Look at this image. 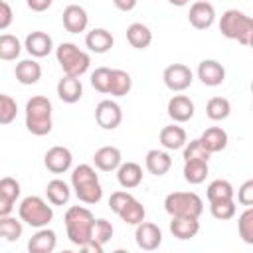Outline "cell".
Here are the masks:
<instances>
[{
  "mask_svg": "<svg viewBox=\"0 0 253 253\" xmlns=\"http://www.w3.org/2000/svg\"><path fill=\"white\" fill-rule=\"evenodd\" d=\"M71 186L75 190V196L83 204H99L103 198V188L99 184V176L93 166L89 164H79L71 172Z\"/></svg>",
  "mask_w": 253,
  "mask_h": 253,
  "instance_id": "1",
  "label": "cell"
},
{
  "mask_svg": "<svg viewBox=\"0 0 253 253\" xmlns=\"http://www.w3.org/2000/svg\"><path fill=\"white\" fill-rule=\"evenodd\" d=\"M51 101L43 95H36L26 103V128L36 136L51 132Z\"/></svg>",
  "mask_w": 253,
  "mask_h": 253,
  "instance_id": "2",
  "label": "cell"
},
{
  "mask_svg": "<svg viewBox=\"0 0 253 253\" xmlns=\"http://www.w3.org/2000/svg\"><path fill=\"white\" fill-rule=\"evenodd\" d=\"M93 213L83 208V206H71L65 215H63V221H65V231H67V237L73 245H77L79 249L91 241V225H93Z\"/></svg>",
  "mask_w": 253,
  "mask_h": 253,
  "instance_id": "3",
  "label": "cell"
},
{
  "mask_svg": "<svg viewBox=\"0 0 253 253\" xmlns=\"http://www.w3.org/2000/svg\"><path fill=\"white\" fill-rule=\"evenodd\" d=\"M219 32L227 40H237L241 45H251L253 20L241 10H225L219 18Z\"/></svg>",
  "mask_w": 253,
  "mask_h": 253,
  "instance_id": "4",
  "label": "cell"
},
{
  "mask_svg": "<svg viewBox=\"0 0 253 253\" xmlns=\"http://www.w3.org/2000/svg\"><path fill=\"white\" fill-rule=\"evenodd\" d=\"M55 57L57 63L61 65L65 75H73V77H81L89 65H91V57L87 51L79 49L75 43L71 42H63L55 47Z\"/></svg>",
  "mask_w": 253,
  "mask_h": 253,
  "instance_id": "5",
  "label": "cell"
},
{
  "mask_svg": "<svg viewBox=\"0 0 253 253\" xmlns=\"http://www.w3.org/2000/svg\"><path fill=\"white\" fill-rule=\"evenodd\" d=\"M164 210L172 217H200L204 211V202L196 192H172L164 198Z\"/></svg>",
  "mask_w": 253,
  "mask_h": 253,
  "instance_id": "6",
  "label": "cell"
},
{
  "mask_svg": "<svg viewBox=\"0 0 253 253\" xmlns=\"http://www.w3.org/2000/svg\"><path fill=\"white\" fill-rule=\"evenodd\" d=\"M18 213H20V219L32 227H45L51 217H53V210L51 206H47V202L40 196H28L20 202V208H18Z\"/></svg>",
  "mask_w": 253,
  "mask_h": 253,
  "instance_id": "7",
  "label": "cell"
},
{
  "mask_svg": "<svg viewBox=\"0 0 253 253\" xmlns=\"http://www.w3.org/2000/svg\"><path fill=\"white\" fill-rule=\"evenodd\" d=\"M162 79H164V85L170 89V91H184L192 85L194 81V73L188 65L184 63H172L164 69L162 73Z\"/></svg>",
  "mask_w": 253,
  "mask_h": 253,
  "instance_id": "8",
  "label": "cell"
},
{
  "mask_svg": "<svg viewBox=\"0 0 253 253\" xmlns=\"http://www.w3.org/2000/svg\"><path fill=\"white\" fill-rule=\"evenodd\" d=\"M95 121H97V125H99L101 128L113 130V128H117V126L121 125V121H123V111H121V107H119L115 101L105 99V101H101V103L95 107Z\"/></svg>",
  "mask_w": 253,
  "mask_h": 253,
  "instance_id": "9",
  "label": "cell"
},
{
  "mask_svg": "<svg viewBox=\"0 0 253 253\" xmlns=\"http://www.w3.org/2000/svg\"><path fill=\"white\" fill-rule=\"evenodd\" d=\"M134 239H136V245H138L142 251H154V249H158L160 243H162V229H160L156 223L140 221V223L136 225Z\"/></svg>",
  "mask_w": 253,
  "mask_h": 253,
  "instance_id": "10",
  "label": "cell"
},
{
  "mask_svg": "<svg viewBox=\"0 0 253 253\" xmlns=\"http://www.w3.org/2000/svg\"><path fill=\"white\" fill-rule=\"evenodd\" d=\"M215 20V10L208 0H196L190 6L188 12V22L196 28V30H208Z\"/></svg>",
  "mask_w": 253,
  "mask_h": 253,
  "instance_id": "11",
  "label": "cell"
},
{
  "mask_svg": "<svg viewBox=\"0 0 253 253\" xmlns=\"http://www.w3.org/2000/svg\"><path fill=\"white\" fill-rule=\"evenodd\" d=\"M71 162H73V156H71V150L65 148V146H51L45 156H43V164L49 172L53 174H63L71 168Z\"/></svg>",
  "mask_w": 253,
  "mask_h": 253,
  "instance_id": "12",
  "label": "cell"
},
{
  "mask_svg": "<svg viewBox=\"0 0 253 253\" xmlns=\"http://www.w3.org/2000/svg\"><path fill=\"white\" fill-rule=\"evenodd\" d=\"M198 77L208 87H217L225 81V67L215 59H204L198 65Z\"/></svg>",
  "mask_w": 253,
  "mask_h": 253,
  "instance_id": "13",
  "label": "cell"
},
{
  "mask_svg": "<svg viewBox=\"0 0 253 253\" xmlns=\"http://www.w3.org/2000/svg\"><path fill=\"white\" fill-rule=\"evenodd\" d=\"M63 28L69 32V34H79V32H85L87 24H89V16L85 12V8H81L79 4H69L65 10H63Z\"/></svg>",
  "mask_w": 253,
  "mask_h": 253,
  "instance_id": "14",
  "label": "cell"
},
{
  "mask_svg": "<svg viewBox=\"0 0 253 253\" xmlns=\"http://www.w3.org/2000/svg\"><path fill=\"white\" fill-rule=\"evenodd\" d=\"M194 113H196L194 101L186 95H174L168 101V117L174 123H186L194 117Z\"/></svg>",
  "mask_w": 253,
  "mask_h": 253,
  "instance_id": "15",
  "label": "cell"
},
{
  "mask_svg": "<svg viewBox=\"0 0 253 253\" xmlns=\"http://www.w3.org/2000/svg\"><path fill=\"white\" fill-rule=\"evenodd\" d=\"M24 47L32 57H45L51 53L53 42H51V36L45 32H32L26 36Z\"/></svg>",
  "mask_w": 253,
  "mask_h": 253,
  "instance_id": "16",
  "label": "cell"
},
{
  "mask_svg": "<svg viewBox=\"0 0 253 253\" xmlns=\"http://www.w3.org/2000/svg\"><path fill=\"white\" fill-rule=\"evenodd\" d=\"M57 245V235L53 229L40 227L28 241V251L30 253H51Z\"/></svg>",
  "mask_w": 253,
  "mask_h": 253,
  "instance_id": "17",
  "label": "cell"
},
{
  "mask_svg": "<svg viewBox=\"0 0 253 253\" xmlns=\"http://www.w3.org/2000/svg\"><path fill=\"white\" fill-rule=\"evenodd\" d=\"M57 97L63 101V103H77L81 97H83V85L79 81V77H73V75H63L59 81H57Z\"/></svg>",
  "mask_w": 253,
  "mask_h": 253,
  "instance_id": "18",
  "label": "cell"
},
{
  "mask_svg": "<svg viewBox=\"0 0 253 253\" xmlns=\"http://www.w3.org/2000/svg\"><path fill=\"white\" fill-rule=\"evenodd\" d=\"M93 162L99 170L103 172H113L119 168V164L123 162V154L117 146H101L95 154H93Z\"/></svg>",
  "mask_w": 253,
  "mask_h": 253,
  "instance_id": "19",
  "label": "cell"
},
{
  "mask_svg": "<svg viewBox=\"0 0 253 253\" xmlns=\"http://www.w3.org/2000/svg\"><path fill=\"white\" fill-rule=\"evenodd\" d=\"M170 231H172V235H174L176 239L186 241V239H192V237L198 235V231H200V221H198V217L176 215V217H172V221H170Z\"/></svg>",
  "mask_w": 253,
  "mask_h": 253,
  "instance_id": "20",
  "label": "cell"
},
{
  "mask_svg": "<svg viewBox=\"0 0 253 253\" xmlns=\"http://www.w3.org/2000/svg\"><path fill=\"white\" fill-rule=\"evenodd\" d=\"M115 43V38L105 28H95L85 36V45L95 53H107Z\"/></svg>",
  "mask_w": 253,
  "mask_h": 253,
  "instance_id": "21",
  "label": "cell"
},
{
  "mask_svg": "<svg viewBox=\"0 0 253 253\" xmlns=\"http://www.w3.org/2000/svg\"><path fill=\"white\" fill-rule=\"evenodd\" d=\"M117 180L125 190H132L142 182V168L136 162H121L117 168Z\"/></svg>",
  "mask_w": 253,
  "mask_h": 253,
  "instance_id": "22",
  "label": "cell"
},
{
  "mask_svg": "<svg viewBox=\"0 0 253 253\" xmlns=\"http://www.w3.org/2000/svg\"><path fill=\"white\" fill-rule=\"evenodd\" d=\"M144 164H146V170L154 176H164L170 168H172V158L168 152L164 150H158V148H152L146 152V158H144Z\"/></svg>",
  "mask_w": 253,
  "mask_h": 253,
  "instance_id": "23",
  "label": "cell"
},
{
  "mask_svg": "<svg viewBox=\"0 0 253 253\" xmlns=\"http://www.w3.org/2000/svg\"><path fill=\"white\" fill-rule=\"evenodd\" d=\"M200 142L204 144V148L213 154V152H221L227 146V132L221 126H210L202 132Z\"/></svg>",
  "mask_w": 253,
  "mask_h": 253,
  "instance_id": "24",
  "label": "cell"
},
{
  "mask_svg": "<svg viewBox=\"0 0 253 253\" xmlns=\"http://www.w3.org/2000/svg\"><path fill=\"white\" fill-rule=\"evenodd\" d=\"M14 75L22 85H34L42 79V65L36 59H22L16 65Z\"/></svg>",
  "mask_w": 253,
  "mask_h": 253,
  "instance_id": "25",
  "label": "cell"
},
{
  "mask_svg": "<svg viewBox=\"0 0 253 253\" xmlns=\"http://www.w3.org/2000/svg\"><path fill=\"white\" fill-rule=\"evenodd\" d=\"M188 142V134L178 125H168L160 130V144L166 150H178Z\"/></svg>",
  "mask_w": 253,
  "mask_h": 253,
  "instance_id": "26",
  "label": "cell"
},
{
  "mask_svg": "<svg viewBox=\"0 0 253 253\" xmlns=\"http://www.w3.org/2000/svg\"><path fill=\"white\" fill-rule=\"evenodd\" d=\"M126 40L132 47L136 49H146L150 43H152V32L148 26L140 24V22H134L126 28Z\"/></svg>",
  "mask_w": 253,
  "mask_h": 253,
  "instance_id": "27",
  "label": "cell"
},
{
  "mask_svg": "<svg viewBox=\"0 0 253 253\" xmlns=\"http://www.w3.org/2000/svg\"><path fill=\"white\" fill-rule=\"evenodd\" d=\"M132 89V79L125 69H111V85L109 93L113 97H125Z\"/></svg>",
  "mask_w": 253,
  "mask_h": 253,
  "instance_id": "28",
  "label": "cell"
},
{
  "mask_svg": "<svg viewBox=\"0 0 253 253\" xmlns=\"http://www.w3.org/2000/svg\"><path fill=\"white\" fill-rule=\"evenodd\" d=\"M117 215H119L125 223H128V225H138L140 221H144L146 210H144V206H142L138 200L130 198V200L121 208V211H119Z\"/></svg>",
  "mask_w": 253,
  "mask_h": 253,
  "instance_id": "29",
  "label": "cell"
},
{
  "mask_svg": "<svg viewBox=\"0 0 253 253\" xmlns=\"http://www.w3.org/2000/svg\"><path fill=\"white\" fill-rule=\"evenodd\" d=\"M45 196H47L49 204H53V206H63V204L69 202L71 190H69V186H67L63 180H57V178H55V180L47 182V186H45Z\"/></svg>",
  "mask_w": 253,
  "mask_h": 253,
  "instance_id": "30",
  "label": "cell"
},
{
  "mask_svg": "<svg viewBox=\"0 0 253 253\" xmlns=\"http://www.w3.org/2000/svg\"><path fill=\"white\" fill-rule=\"evenodd\" d=\"M210 174L208 162L204 160H188L184 162V180L190 184H202Z\"/></svg>",
  "mask_w": 253,
  "mask_h": 253,
  "instance_id": "31",
  "label": "cell"
},
{
  "mask_svg": "<svg viewBox=\"0 0 253 253\" xmlns=\"http://www.w3.org/2000/svg\"><path fill=\"white\" fill-rule=\"evenodd\" d=\"M233 186L227 182V180H213L210 186H208V202H221V200H233Z\"/></svg>",
  "mask_w": 253,
  "mask_h": 253,
  "instance_id": "32",
  "label": "cell"
},
{
  "mask_svg": "<svg viewBox=\"0 0 253 253\" xmlns=\"http://www.w3.org/2000/svg\"><path fill=\"white\" fill-rule=\"evenodd\" d=\"M231 113V103L225 97H211L206 105V115L211 121H223Z\"/></svg>",
  "mask_w": 253,
  "mask_h": 253,
  "instance_id": "33",
  "label": "cell"
},
{
  "mask_svg": "<svg viewBox=\"0 0 253 253\" xmlns=\"http://www.w3.org/2000/svg\"><path fill=\"white\" fill-rule=\"evenodd\" d=\"M22 51V43L12 34H0V59L14 61Z\"/></svg>",
  "mask_w": 253,
  "mask_h": 253,
  "instance_id": "34",
  "label": "cell"
},
{
  "mask_svg": "<svg viewBox=\"0 0 253 253\" xmlns=\"http://www.w3.org/2000/svg\"><path fill=\"white\" fill-rule=\"evenodd\" d=\"M22 219H16L12 215L0 217V237L6 241H18L22 237Z\"/></svg>",
  "mask_w": 253,
  "mask_h": 253,
  "instance_id": "35",
  "label": "cell"
},
{
  "mask_svg": "<svg viewBox=\"0 0 253 253\" xmlns=\"http://www.w3.org/2000/svg\"><path fill=\"white\" fill-rule=\"evenodd\" d=\"M113 223L107 221L105 217H99V219H93V225H91V241L99 243L105 247L107 241H111L113 237Z\"/></svg>",
  "mask_w": 253,
  "mask_h": 253,
  "instance_id": "36",
  "label": "cell"
},
{
  "mask_svg": "<svg viewBox=\"0 0 253 253\" xmlns=\"http://www.w3.org/2000/svg\"><path fill=\"white\" fill-rule=\"evenodd\" d=\"M237 229H239V237L247 245H253V208L251 206H247V210L239 215Z\"/></svg>",
  "mask_w": 253,
  "mask_h": 253,
  "instance_id": "37",
  "label": "cell"
},
{
  "mask_svg": "<svg viewBox=\"0 0 253 253\" xmlns=\"http://www.w3.org/2000/svg\"><path fill=\"white\" fill-rule=\"evenodd\" d=\"M210 211L215 219L227 221L235 215V202L233 200H221V202H210Z\"/></svg>",
  "mask_w": 253,
  "mask_h": 253,
  "instance_id": "38",
  "label": "cell"
},
{
  "mask_svg": "<svg viewBox=\"0 0 253 253\" xmlns=\"http://www.w3.org/2000/svg\"><path fill=\"white\" fill-rule=\"evenodd\" d=\"M182 148H184V162H188V160H204V162H208L210 156H211V154L204 148V144L200 142V138L186 142Z\"/></svg>",
  "mask_w": 253,
  "mask_h": 253,
  "instance_id": "39",
  "label": "cell"
},
{
  "mask_svg": "<svg viewBox=\"0 0 253 253\" xmlns=\"http://www.w3.org/2000/svg\"><path fill=\"white\" fill-rule=\"evenodd\" d=\"M18 115V105L10 95L0 93V125H10Z\"/></svg>",
  "mask_w": 253,
  "mask_h": 253,
  "instance_id": "40",
  "label": "cell"
},
{
  "mask_svg": "<svg viewBox=\"0 0 253 253\" xmlns=\"http://www.w3.org/2000/svg\"><path fill=\"white\" fill-rule=\"evenodd\" d=\"M91 85H93V89H97L99 93H109L111 69H109V67H97V69L91 73Z\"/></svg>",
  "mask_w": 253,
  "mask_h": 253,
  "instance_id": "41",
  "label": "cell"
},
{
  "mask_svg": "<svg viewBox=\"0 0 253 253\" xmlns=\"http://www.w3.org/2000/svg\"><path fill=\"white\" fill-rule=\"evenodd\" d=\"M20 182L16 180V178H12V176H4V178H0V194H4L6 198H10V200H18L20 198Z\"/></svg>",
  "mask_w": 253,
  "mask_h": 253,
  "instance_id": "42",
  "label": "cell"
},
{
  "mask_svg": "<svg viewBox=\"0 0 253 253\" xmlns=\"http://www.w3.org/2000/svg\"><path fill=\"white\" fill-rule=\"evenodd\" d=\"M130 198H132L130 192H126V190H117V192H113L111 198H109V208H111L115 213H119L121 208H123Z\"/></svg>",
  "mask_w": 253,
  "mask_h": 253,
  "instance_id": "43",
  "label": "cell"
},
{
  "mask_svg": "<svg viewBox=\"0 0 253 253\" xmlns=\"http://www.w3.org/2000/svg\"><path fill=\"white\" fill-rule=\"evenodd\" d=\"M237 202L241 206H253V180H247L237 190Z\"/></svg>",
  "mask_w": 253,
  "mask_h": 253,
  "instance_id": "44",
  "label": "cell"
},
{
  "mask_svg": "<svg viewBox=\"0 0 253 253\" xmlns=\"http://www.w3.org/2000/svg\"><path fill=\"white\" fill-rule=\"evenodd\" d=\"M12 22H14V12H12L10 4L0 0V30H6Z\"/></svg>",
  "mask_w": 253,
  "mask_h": 253,
  "instance_id": "45",
  "label": "cell"
},
{
  "mask_svg": "<svg viewBox=\"0 0 253 253\" xmlns=\"http://www.w3.org/2000/svg\"><path fill=\"white\" fill-rule=\"evenodd\" d=\"M26 4L32 12H45L53 4V0H26Z\"/></svg>",
  "mask_w": 253,
  "mask_h": 253,
  "instance_id": "46",
  "label": "cell"
},
{
  "mask_svg": "<svg viewBox=\"0 0 253 253\" xmlns=\"http://www.w3.org/2000/svg\"><path fill=\"white\" fill-rule=\"evenodd\" d=\"M14 200H10V198H6L4 194H0V217L2 215H10L12 213V210H14Z\"/></svg>",
  "mask_w": 253,
  "mask_h": 253,
  "instance_id": "47",
  "label": "cell"
},
{
  "mask_svg": "<svg viewBox=\"0 0 253 253\" xmlns=\"http://www.w3.org/2000/svg\"><path fill=\"white\" fill-rule=\"evenodd\" d=\"M136 2H138V0H113V4H115L119 10H123V12H130V10L136 6Z\"/></svg>",
  "mask_w": 253,
  "mask_h": 253,
  "instance_id": "48",
  "label": "cell"
},
{
  "mask_svg": "<svg viewBox=\"0 0 253 253\" xmlns=\"http://www.w3.org/2000/svg\"><path fill=\"white\" fill-rule=\"evenodd\" d=\"M168 2H170L172 6H186L190 0H168Z\"/></svg>",
  "mask_w": 253,
  "mask_h": 253,
  "instance_id": "49",
  "label": "cell"
},
{
  "mask_svg": "<svg viewBox=\"0 0 253 253\" xmlns=\"http://www.w3.org/2000/svg\"><path fill=\"white\" fill-rule=\"evenodd\" d=\"M208 2H210V0H208Z\"/></svg>",
  "mask_w": 253,
  "mask_h": 253,
  "instance_id": "50",
  "label": "cell"
}]
</instances>
